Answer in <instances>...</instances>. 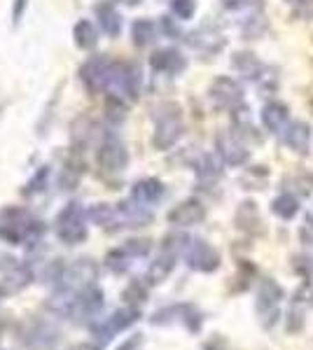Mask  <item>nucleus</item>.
I'll list each match as a JSON object with an SVG mask.
<instances>
[{"instance_id":"nucleus-1","label":"nucleus","mask_w":313,"mask_h":350,"mask_svg":"<svg viewBox=\"0 0 313 350\" xmlns=\"http://www.w3.org/2000/svg\"><path fill=\"white\" fill-rule=\"evenodd\" d=\"M45 222L40 217L33 215L26 208H3L0 211V241L10 243V245H21V247H36L42 241Z\"/></svg>"},{"instance_id":"nucleus-2","label":"nucleus","mask_w":313,"mask_h":350,"mask_svg":"<svg viewBox=\"0 0 313 350\" xmlns=\"http://www.w3.org/2000/svg\"><path fill=\"white\" fill-rule=\"evenodd\" d=\"M87 219H89V213L82 208V203L68 201L54 219L56 239L61 243H66V245H79V243H84L89 236Z\"/></svg>"},{"instance_id":"nucleus-3","label":"nucleus","mask_w":313,"mask_h":350,"mask_svg":"<svg viewBox=\"0 0 313 350\" xmlns=\"http://www.w3.org/2000/svg\"><path fill=\"white\" fill-rule=\"evenodd\" d=\"M183 135V115L180 108L173 103H164L159 105L157 115H155V135H152V145L157 150H168Z\"/></svg>"},{"instance_id":"nucleus-4","label":"nucleus","mask_w":313,"mask_h":350,"mask_svg":"<svg viewBox=\"0 0 313 350\" xmlns=\"http://www.w3.org/2000/svg\"><path fill=\"white\" fill-rule=\"evenodd\" d=\"M140 306H124V308H117L112 310L108 318L103 320H96V323L89 327V332H92V338H96V341L101 343H110L112 338H115L117 334H122V332H127L129 327H134L136 323L140 320Z\"/></svg>"},{"instance_id":"nucleus-5","label":"nucleus","mask_w":313,"mask_h":350,"mask_svg":"<svg viewBox=\"0 0 313 350\" xmlns=\"http://www.w3.org/2000/svg\"><path fill=\"white\" fill-rule=\"evenodd\" d=\"M105 94L122 100H138L140 96V70L134 64H119L112 61L110 75H108Z\"/></svg>"},{"instance_id":"nucleus-6","label":"nucleus","mask_w":313,"mask_h":350,"mask_svg":"<svg viewBox=\"0 0 313 350\" xmlns=\"http://www.w3.org/2000/svg\"><path fill=\"white\" fill-rule=\"evenodd\" d=\"M152 250V241L150 239H129L124 241L119 247H112L110 252L103 257V267L115 275L127 273L131 269V264L136 259H143L150 255Z\"/></svg>"},{"instance_id":"nucleus-7","label":"nucleus","mask_w":313,"mask_h":350,"mask_svg":"<svg viewBox=\"0 0 313 350\" xmlns=\"http://www.w3.org/2000/svg\"><path fill=\"white\" fill-rule=\"evenodd\" d=\"M150 323L155 327H166V325L180 323L187 332L199 334V332H201V325H203V315L195 304L183 301V304H173V306H166V308H159L150 318Z\"/></svg>"},{"instance_id":"nucleus-8","label":"nucleus","mask_w":313,"mask_h":350,"mask_svg":"<svg viewBox=\"0 0 313 350\" xmlns=\"http://www.w3.org/2000/svg\"><path fill=\"white\" fill-rule=\"evenodd\" d=\"M105 306V295L99 285L92 283L87 285L84 290H79L75 308H73L71 320L75 325H84V327H92L96 320H99L101 310Z\"/></svg>"},{"instance_id":"nucleus-9","label":"nucleus","mask_w":313,"mask_h":350,"mask_svg":"<svg viewBox=\"0 0 313 350\" xmlns=\"http://www.w3.org/2000/svg\"><path fill=\"white\" fill-rule=\"evenodd\" d=\"M96 161H99V168L103 175H119L129 166L127 145H124L115 133H108L99 145Z\"/></svg>"},{"instance_id":"nucleus-10","label":"nucleus","mask_w":313,"mask_h":350,"mask_svg":"<svg viewBox=\"0 0 313 350\" xmlns=\"http://www.w3.org/2000/svg\"><path fill=\"white\" fill-rule=\"evenodd\" d=\"M283 287L271 278H262L260 287H258V301H255V308L260 313L262 327L264 329H271L278 323V301L283 299Z\"/></svg>"},{"instance_id":"nucleus-11","label":"nucleus","mask_w":313,"mask_h":350,"mask_svg":"<svg viewBox=\"0 0 313 350\" xmlns=\"http://www.w3.org/2000/svg\"><path fill=\"white\" fill-rule=\"evenodd\" d=\"M21 341L28 350H52L59 343V329L49 320L36 318L24 327Z\"/></svg>"},{"instance_id":"nucleus-12","label":"nucleus","mask_w":313,"mask_h":350,"mask_svg":"<svg viewBox=\"0 0 313 350\" xmlns=\"http://www.w3.org/2000/svg\"><path fill=\"white\" fill-rule=\"evenodd\" d=\"M185 262L192 271L213 273V271L220 269V252L203 239H192L185 250Z\"/></svg>"},{"instance_id":"nucleus-13","label":"nucleus","mask_w":313,"mask_h":350,"mask_svg":"<svg viewBox=\"0 0 313 350\" xmlns=\"http://www.w3.org/2000/svg\"><path fill=\"white\" fill-rule=\"evenodd\" d=\"M110 66H112V61L108 59L105 54H101V56L89 59L87 64L79 68V80H82V84L87 87L89 94L105 92L108 75H110Z\"/></svg>"},{"instance_id":"nucleus-14","label":"nucleus","mask_w":313,"mask_h":350,"mask_svg":"<svg viewBox=\"0 0 313 350\" xmlns=\"http://www.w3.org/2000/svg\"><path fill=\"white\" fill-rule=\"evenodd\" d=\"M210 98H213V103L218 108L234 112L243 105V89L231 77H218L210 84Z\"/></svg>"},{"instance_id":"nucleus-15","label":"nucleus","mask_w":313,"mask_h":350,"mask_svg":"<svg viewBox=\"0 0 313 350\" xmlns=\"http://www.w3.org/2000/svg\"><path fill=\"white\" fill-rule=\"evenodd\" d=\"M203 217H206V206L197 199H187L168 211V222L175 227H192L203 222Z\"/></svg>"},{"instance_id":"nucleus-16","label":"nucleus","mask_w":313,"mask_h":350,"mask_svg":"<svg viewBox=\"0 0 313 350\" xmlns=\"http://www.w3.org/2000/svg\"><path fill=\"white\" fill-rule=\"evenodd\" d=\"M215 150L225 159V163H231V166H241V163L248 161V150L243 148L241 138L236 133H220L215 138Z\"/></svg>"},{"instance_id":"nucleus-17","label":"nucleus","mask_w":313,"mask_h":350,"mask_svg":"<svg viewBox=\"0 0 313 350\" xmlns=\"http://www.w3.org/2000/svg\"><path fill=\"white\" fill-rule=\"evenodd\" d=\"M164 194H166V189H164V185L159 183L157 178H145V180H138V183L131 187V201H136L138 206H155L164 199Z\"/></svg>"},{"instance_id":"nucleus-18","label":"nucleus","mask_w":313,"mask_h":350,"mask_svg":"<svg viewBox=\"0 0 313 350\" xmlns=\"http://www.w3.org/2000/svg\"><path fill=\"white\" fill-rule=\"evenodd\" d=\"M178 257L180 255H175V252H171L166 250V247H162L159 250V255L155 262L150 264V269L145 271V283L150 285V287H155V285H162L164 280L171 275V271L175 269V262H178Z\"/></svg>"},{"instance_id":"nucleus-19","label":"nucleus","mask_w":313,"mask_h":350,"mask_svg":"<svg viewBox=\"0 0 313 350\" xmlns=\"http://www.w3.org/2000/svg\"><path fill=\"white\" fill-rule=\"evenodd\" d=\"M150 66L155 68L157 72H166V75H178V72L185 70L187 61L185 56L175 49H159L150 56Z\"/></svg>"},{"instance_id":"nucleus-20","label":"nucleus","mask_w":313,"mask_h":350,"mask_svg":"<svg viewBox=\"0 0 313 350\" xmlns=\"http://www.w3.org/2000/svg\"><path fill=\"white\" fill-rule=\"evenodd\" d=\"M96 16H99V24H101V31L110 38H117L119 31H122V16L115 10L112 3H101L96 5Z\"/></svg>"},{"instance_id":"nucleus-21","label":"nucleus","mask_w":313,"mask_h":350,"mask_svg":"<svg viewBox=\"0 0 313 350\" xmlns=\"http://www.w3.org/2000/svg\"><path fill=\"white\" fill-rule=\"evenodd\" d=\"M236 227L241 231H248V234H262V219H260V213H258V206L253 201H246L238 206L236 211Z\"/></svg>"},{"instance_id":"nucleus-22","label":"nucleus","mask_w":313,"mask_h":350,"mask_svg":"<svg viewBox=\"0 0 313 350\" xmlns=\"http://www.w3.org/2000/svg\"><path fill=\"white\" fill-rule=\"evenodd\" d=\"M262 122L271 133H281L288 124V108L283 103H266L262 110Z\"/></svg>"},{"instance_id":"nucleus-23","label":"nucleus","mask_w":313,"mask_h":350,"mask_svg":"<svg viewBox=\"0 0 313 350\" xmlns=\"http://www.w3.org/2000/svg\"><path fill=\"white\" fill-rule=\"evenodd\" d=\"M309 140H311V129L306 126L304 122H292L286 131V143L292 148L295 152L304 154L306 148H309Z\"/></svg>"},{"instance_id":"nucleus-24","label":"nucleus","mask_w":313,"mask_h":350,"mask_svg":"<svg viewBox=\"0 0 313 350\" xmlns=\"http://www.w3.org/2000/svg\"><path fill=\"white\" fill-rule=\"evenodd\" d=\"M73 38H75V44L79 49H94L96 42H99V31H96V26L92 24V21L82 19L77 21L75 28H73Z\"/></svg>"},{"instance_id":"nucleus-25","label":"nucleus","mask_w":313,"mask_h":350,"mask_svg":"<svg viewBox=\"0 0 313 350\" xmlns=\"http://www.w3.org/2000/svg\"><path fill=\"white\" fill-rule=\"evenodd\" d=\"M231 66H234L243 77H248V80H258L260 72L264 70V66H262L253 54H246V52L236 54L234 59H231Z\"/></svg>"},{"instance_id":"nucleus-26","label":"nucleus","mask_w":313,"mask_h":350,"mask_svg":"<svg viewBox=\"0 0 313 350\" xmlns=\"http://www.w3.org/2000/svg\"><path fill=\"white\" fill-rule=\"evenodd\" d=\"M131 36H134L136 47H147L150 42H155L157 38V26L150 19H138L131 28Z\"/></svg>"},{"instance_id":"nucleus-27","label":"nucleus","mask_w":313,"mask_h":350,"mask_svg":"<svg viewBox=\"0 0 313 350\" xmlns=\"http://www.w3.org/2000/svg\"><path fill=\"white\" fill-rule=\"evenodd\" d=\"M271 211L283 219H292L299 213V203L292 194H281V196H276L274 203H271Z\"/></svg>"},{"instance_id":"nucleus-28","label":"nucleus","mask_w":313,"mask_h":350,"mask_svg":"<svg viewBox=\"0 0 313 350\" xmlns=\"http://www.w3.org/2000/svg\"><path fill=\"white\" fill-rule=\"evenodd\" d=\"M147 285L145 280H131L127 285V290L122 292V299L129 304V306H140V304L147 301Z\"/></svg>"},{"instance_id":"nucleus-29","label":"nucleus","mask_w":313,"mask_h":350,"mask_svg":"<svg viewBox=\"0 0 313 350\" xmlns=\"http://www.w3.org/2000/svg\"><path fill=\"white\" fill-rule=\"evenodd\" d=\"M47 180H49V166H40L36 175L26 183V187L21 189L24 196H36V194H42L47 189Z\"/></svg>"},{"instance_id":"nucleus-30","label":"nucleus","mask_w":313,"mask_h":350,"mask_svg":"<svg viewBox=\"0 0 313 350\" xmlns=\"http://www.w3.org/2000/svg\"><path fill=\"white\" fill-rule=\"evenodd\" d=\"M197 175L201 180H215V178H220V163L215 161L210 154L201 157V159L197 161Z\"/></svg>"},{"instance_id":"nucleus-31","label":"nucleus","mask_w":313,"mask_h":350,"mask_svg":"<svg viewBox=\"0 0 313 350\" xmlns=\"http://www.w3.org/2000/svg\"><path fill=\"white\" fill-rule=\"evenodd\" d=\"M292 306H299V308H313V287L311 283H304L295 292V299H292Z\"/></svg>"},{"instance_id":"nucleus-32","label":"nucleus","mask_w":313,"mask_h":350,"mask_svg":"<svg viewBox=\"0 0 313 350\" xmlns=\"http://www.w3.org/2000/svg\"><path fill=\"white\" fill-rule=\"evenodd\" d=\"M304 308H299V306H292L290 308V313H288V332L290 334H299L301 329H304Z\"/></svg>"},{"instance_id":"nucleus-33","label":"nucleus","mask_w":313,"mask_h":350,"mask_svg":"<svg viewBox=\"0 0 313 350\" xmlns=\"http://www.w3.org/2000/svg\"><path fill=\"white\" fill-rule=\"evenodd\" d=\"M171 10L178 19H190L197 10V3L195 0H171Z\"/></svg>"},{"instance_id":"nucleus-34","label":"nucleus","mask_w":313,"mask_h":350,"mask_svg":"<svg viewBox=\"0 0 313 350\" xmlns=\"http://www.w3.org/2000/svg\"><path fill=\"white\" fill-rule=\"evenodd\" d=\"M140 346H143V334H134V336H129L127 341H122V346L117 350H138Z\"/></svg>"},{"instance_id":"nucleus-35","label":"nucleus","mask_w":313,"mask_h":350,"mask_svg":"<svg viewBox=\"0 0 313 350\" xmlns=\"http://www.w3.org/2000/svg\"><path fill=\"white\" fill-rule=\"evenodd\" d=\"M26 5H28V0H14V10H12V19H14V24H19V19H21V14H24Z\"/></svg>"},{"instance_id":"nucleus-36","label":"nucleus","mask_w":313,"mask_h":350,"mask_svg":"<svg viewBox=\"0 0 313 350\" xmlns=\"http://www.w3.org/2000/svg\"><path fill=\"white\" fill-rule=\"evenodd\" d=\"M255 0H222V5H225L227 10H241L246 8V5H253Z\"/></svg>"},{"instance_id":"nucleus-37","label":"nucleus","mask_w":313,"mask_h":350,"mask_svg":"<svg viewBox=\"0 0 313 350\" xmlns=\"http://www.w3.org/2000/svg\"><path fill=\"white\" fill-rule=\"evenodd\" d=\"M162 28H164V33H168V36H180V31H178V28H175L173 24H171V19H166V16H164V19H162Z\"/></svg>"},{"instance_id":"nucleus-38","label":"nucleus","mask_w":313,"mask_h":350,"mask_svg":"<svg viewBox=\"0 0 313 350\" xmlns=\"http://www.w3.org/2000/svg\"><path fill=\"white\" fill-rule=\"evenodd\" d=\"M297 14H299V16H304V19H313V0H306L304 8H301Z\"/></svg>"},{"instance_id":"nucleus-39","label":"nucleus","mask_w":313,"mask_h":350,"mask_svg":"<svg viewBox=\"0 0 313 350\" xmlns=\"http://www.w3.org/2000/svg\"><path fill=\"white\" fill-rule=\"evenodd\" d=\"M103 348H105V343L96 341V338H92V341H87V343H82V346H79V350H103Z\"/></svg>"},{"instance_id":"nucleus-40","label":"nucleus","mask_w":313,"mask_h":350,"mask_svg":"<svg viewBox=\"0 0 313 350\" xmlns=\"http://www.w3.org/2000/svg\"><path fill=\"white\" fill-rule=\"evenodd\" d=\"M306 229L313 231V215H309V219H306Z\"/></svg>"},{"instance_id":"nucleus-41","label":"nucleus","mask_w":313,"mask_h":350,"mask_svg":"<svg viewBox=\"0 0 313 350\" xmlns=\"http://www.w3.org/2000/svg\"><path fill=\"white\" fill-rule=\"evenodd\" d=\"M203 350H218V348H215V346H213V343H208V346H206V348H203Z\"/></svg>"},{"instance_id":"nucleus-42","label":"nucleus","mask_w":313,"mask_h":350,"mask_svg":"<svg viewBox=\"0 0 313 350\" xmlns=\"http://www.w3.org/2000/svg\"><path fill=\"white\" fill-rule=\"evenodd\" d=\"M290 3H292V0H290Z\"/></svg>"}]
</instances>
